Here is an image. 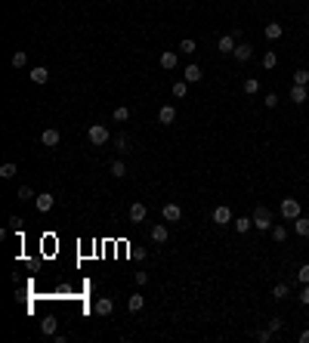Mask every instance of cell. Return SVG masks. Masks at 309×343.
Segmentation results:
<instances>
[{"instance_id":"13","label":"cell","mask_w":309,"mask_h":343,"mask_svg":"<svg viewBox=\"0 0 309 343\" xmlns=\"http://www.w3.org/2000/svg\"><path fill=\"white\" fill-rule=\"evenodd\" d=\"M177 121V108L173 105H161V112H158V124H173Z\"/></svg>"},{"instance_id":"25","label":"cell","mask_w":309,"mask_h":343,"mask_svg":"<svg viewBox=\"0 0 309 343\" xmlns=\"http://www.w3.org/2000/svg\"><path fill=\"white\" fill-rule=\"evenodd\" d=\"M25 65H28V53H25V49H16L13 53V68H25Z\"/></svg>"},{"instance_id":"9","label":"cell","mask_w":309,"mask_h":343,"mask_svg":"<svg viewBox=\"0 0 309 343\" xmlns=\"http://www.w3.org/2000/svg\"><path fill=\"white\" fill-rule=\"evenodd\" d=\"M59 130H56V127H47L44 133H40V142H44V146H49V148H56V146H59Z\"/></svg>"},{"instance_id":"4","label":"cell","mask_w":309,"mask_h":343,"mask_svg":"<svg viewBox=\"0 0 309 343\" xmlns=\"http://www.w3.org/2000/svg\"><path fill=\"white\" fill-rule=\"evenodd\" d=\"M232 220H235V216H232V211L226 204H216L213 207V223L216 226H232Z\"/></svg>"},{"instance_id":"1","label":"cell","mask_w":309,"mask_h":343,"mask_svg":"<svg viewBox=\"0 0 309 343\" xmlns=\"http://www.w3.org/2000/svg\"><path fill=\"white\" fill-rule=\"evenodd\" d=\"M250 216H254V229H260V232H266V229H272V226H275L272 223V211L266 204H257Z\"/></svg>"},{"instance_id":"37","label":"cell","mask_w":309,"mask_h":343,"mask_svg":"<svg viewBox=\"0 0 309 343\" xmlns=\"http://www.w3.org/2000/svg\"><path fill=\"white\" fill-rule=\"evenodd\" d=\"M272 334H275V331H272V328H263V331H260V334H257V337H260V340H263V343H269V340H272Z\"/></svg>"},{"instance_id":"15","label":"cell","mask_w":309,"mask_h":343,"mask_svg":"<svg viewBox=\"0 0 309 343\" xmlns=\"http://www.w3.org/2000/svg\"><path fill=\"white\" fill-rule=\"evenodd\" d=\"M232 56H235L238 62H250V56H254V47H250V44H238Z\"/></svg>"},{"instance_id":"19","label":"cell","mask_w":309,"mask_h":343,"mask_svg":"<svg viewBox=\"0 0 309 343\" xmlns=\"http://www.w3.org/2000/svg\"><path fill=\"white\" fill-rule=\"evenodd\" d=\"M281 34H285V31H281L278 22H269V25H266V40H281Z\"/></svg>"},{"instance_id":"8","label":"cell","mask_w":309,"mask_h":343,"mask_svg":"<svg viewBox=\"0 0 309 343\" xmlns=\"http://www.w3.org/2000/svg\"><path fill=\"white\" fill-rule=\"evenodd\" d=\"M158 62H161V68H164V71H173V68L179 65V59H177V53H173V49H164Z\"/></svg>"},{"instance_id":"39","label":"cell","mask_w":309,"mask_h":343,"mask_svg":"<svg viewBox=\"0 0 309 343\" xmlns=\"http://www.w3.org/2000/svg\"><path fill=\"white\" fill-rule=\"evenodd\" d=\"M300 303L309 306V284H303V291H300Z\"/></svg>"},{"instance_id":"45","label":"cell","mask_w":309,"mask_h":343,"mask_svg":"<svg viewBox=\"0 0 309 343\" xmlns=\"http://www.w3.org/2000/svg\"><path fill=\"white\" fill-rule=\"evenodd\" d=\"M306 28H309V25H306Z\"/></svg>"},{"instance_id":"10","label":"cell","mask_w":309,"mask_h":343,"mask_svg":"<svg viewBox=\"0 0 309 343\" xmlns=\"http://www.w3.org/2000/svg\"><path fill=\"white\" fill-rule=\"evenodd\" d=\"M148 216V207L143 201H136V204H130V223H143Z\"/></svg>"},{"instance_id":"29","label":"cell","mask_w":309,"mask_h":343,"mask_svg":"<svg viewBox=\"0 0 309 343\" xmlns=\"http://www.w3.org/2000/svg\"><path fill=\"white\" fill-rule=\"evenodd\" d=\"M269 232H272V241H278V245L288 238V226H272Z\"/></svg>"},{"instance_id":"5","label":"cell","mask_w":309,"mask_h":343,"mask_svg":"<svg viewBox=\"0 0 309 343\" xmlns=\"http://www.w3.org/2000/svg\"><path fill=\"white\" fill-rule=\"evenodd\" d=\"M161 216H164V223H179V220H182V207L170 201V204L161 207Z\"/></svg>"},{"instance_id":"35","label":"cell","mask_w":309,"mask_h":343,"mask_svg":"<svg viewBox=\"0 0 309 343\" xmlns=\"http://www.w3.org/2000/svg\"><path fill=\"white\" fill-rule=\"evenodd\" d=\"M31 198H37L34 192H31V186H22L19 189V201H31Z\"/></svg>"},{"instance_id":"2","label":"cell","mask_w":309,"mask_h":343,"mask_svg":"<svg viewBox=\"0 0 309 343\" xmlns=\"http://www.w3.org/2000/svg\"><path fill=\"white\" fill-rule=\"evenodd\" d=\"M278 211H281V216H285L288 223H294L297 216L303 213V207H300V201H297V198H285V201H281V207H278Z\"/></svg>"},{"instance_id":"23","label":"cell","mask_w":309,"mask_h":343,"mask_svg":"<svg viewBox=\"0 0 309 343\" xmlns=\"http://www.w3.org/2000/svg\"><path fill=\"white\" fill-rule=\"evenodd\" d=\"M56 325H59V322H56V319H53V315H47V319H44V322H40V331H44V334H47V337H53V334H56Z\"/></svg>"},{"instance_id":"42","label":"cell","mask_w":309,"mask_h":343,"mask_svg":"<svg viewBox=\"0 0 309 343\" xmlns=\"http://www.w3.org/2000/svg\"><path fill=\"white\" fill-rule=\"evenodd\" d=\"M300 343H309V328H306V331H300Z\"/></svg>"},{"instance_id":"11","label":"cell","mask_w":309,"mask_h":343,"mask_svg":"<svg viewBox=\"0 0 309 343\" xmlns=\"http://www.w3.org/2000/svg\"><path fill=\"white\" fill-rule=\"evenodd\" d=\"M93 312L105 319V315H112V312H114V303H112L108 297H99V300H96V306H93Z\"/></svg>"},{"instance_id":"40","label":"cell","mask_w":309,"mask_h":343,"mask_svg":"<svg viewBox=\"0 0 309 343\" xmlns=\"http://www.w3.org/2000/svg\"><path fill=\"white\" fill-rule=\"evenodd\" d=\"M269 328H272V331H281V328H285V319H272Z\"/></svg>"},{"instance_id":"27","label":"cell","mask_w":309,"mask_h":343,"mask_svg":"<svg viewBox=\"0 0 309 343\" xmlns=\"http://www.w3.org/2000/svg\"><path fill=\"white\" fill-rule=\"evenodd\" d=\"M112 118L118 121V124H124V121H130V108H127V105H118V108H114V112H112Z\"/></svg>"},{"instance_id":"22","label":"cell","mask_w":309,"mask_h":343,"mask_svg":"<svg viewBox=\"0 0 309 343\" xmlns=\"http://www.w3.org/2000/svg\"><path fill=\"white\" fill-rule=\"evenodd\" d=\"M288 294H291V288H288L285 281H278V284L272 288V300H288Z\"/></svg>"},{"instance_id":"32","label":"cell","mask_w":309,"mask_h":343,"mask_svg":"<svg viewBox=\"0 0 309 343\" xmlns=\"http://www.w3.org/2000/svg\"><path fill=\"white\" fill-rule=\"evenodd\" d=\"M112 177H127V167H124V161H112Z\"/></svg>"},{"instance_id":"36","label":"cell","mask_w":309,"mask_h":343,"mask_svg":"<svg viewBox=\"0 0 309 343\" xmlns=\"http://www.w3.org/2000/svg\"><path fill=\"white\" fill-rule=\"evenodd\" d=\"M114 146H118V152H124V148L130 146V139L124 136V133H118V136H114Z\"/></svg>"},{"instance_id":"34","label":"cell","mask_w":309,"mask_h":343,"mask_svg":"<svg viewBox=\"0 0 309 343\" xmlns=\"http://www.w3.org/2000/svg\"><path fill=\"white\" fill-rule=\"evenodd\" d=\"M297 281H300V284H309V263H303V266L297 269Z\"/></svg>"},{"instance_id":"16","label":"cell","mask_w":309,"mask_h":343,"mask_svg":"<svg viewBox=\"0 0 309 343\" xmlns=\"http://www.w3.org/2000/svg\"><path fill=\"white\" fill-rule=\"evenodd\" d=\"M291 102H309V96H306V87L303 83H294V87H291Z\"/></svg>"},{"instance_id":"3","label":"cell","mask_w":309,"mask_h":343,"mask_svg":"<svg viewBox=\"0 0 309 343\" xmlns=\"http://www.w3.org/2000/svg\"><path fill=\"white\" fill-rule=\"evenodd\" d=\"M87 139L93 142V146H105V142L112 139V136H108V127H105V124H90V130H87Z\"/></svg>"},{"instance_id":"41","label":"cell","mask_w":309,"mask_h":343,"mask_svg":"<svg viewBox=\"0 0 309 343\" xmlns=\"http://www.w3.org/2000/svg\"><path fill=\"white\" fill-rule=\"evenodd\" d=\"M148 281V272H136V284H146Z\"/></svg>"},{"instance_id":"38","label":"cell","mask_w":309,"mask_h":343,"mask_svg":"<svg viewBox=\"0 0 309 343\" xmlns=\"http://www.w3.org/2000/svg\"><path fill=\"white\" fill-rule=\"evenodd\" d=\"M275 105H278V96H275V93H266V108H275Z\"/></svg>"},{"instance_id":"17","label":"cell","mask_w":309,"mask_h":343,"mask_svg":"<svg viewBox=\"0 0 309 343\" xmlns=\"http://www.w3.org/2000/svg\"><path fill=\"white\" fill-rule=\"evenodd\" d=\"M152 241H155V245H164V241H167V226L164 223L152 226Z\"/></svg>"},{"instance_id":"24","label":"cell","mask_w":309,"mask_h":343,"mask_svg":"<svg viewBox=\"0 0 309 343\" xmlns=\"http://www.w3.org/2000/svg\"><path fill=\"white\" fill-rule=\"evenodd\" d=\"M143 306H146V297H143V294H133V297L127 300V309H130V312H139Z\"/></svg>"},{"instance_id":"43","label":"cell","mask_w":309,"mask_h":343,"mask_svg":"<svg viewBox=\"0 0 309 343\" xmlns=\"http://www.w3.org/2000/svg\"><path fill=\"white\" fill-rule=\"evenodd\" d=\"M306 96H309V87H306Z\"/></svg>"},{"instance_id":"31","label":"cell","mask_w":309,"mask_h":343,"mask_svg":"<svg viewBox=\"0 0 309 343\" xmlns=\"http://www.w3.org/2000/svg\"><path fill=\"white\" fill-rule=\"evenodd\" d=\"M186 93H189V83H186V81H177V83H173V96H177V99H182Z\"/></svg>"},{"instance_id":"7","label":"cell","mask_w":309,"mask_h":343,"mask_svg":"<svg viewBox=\"0 0 309 343\" xmlns=\"http://www.w3.org/2000/svg\"><path fill=\"white\" fill-rule=\"evenodd\" d=\"M53 204H56V198H53V195H49V192H40V195L34 198V207H37V211H40V213H47V211H53Z\"/></svg>"},{"instance_id":"12","label":"cell","mask_w":309,"mask_h":343,"mask_svg":"<svg viewBox=\"0 0 309 343\" xmlns=\"http://www.w3.org/2000/svg\"><path fill=\"white\" fill-rule=\"evenodd\" d=\"M201 78H204V74H201L198 65H186V68H182V81H186V83H198Z\"/></svg>"},{"instance_id":"44","label":"cell","mask_w":309,"mask_h":343,"mask_svg":"<svg viewBox=\"0 0 309 343\" xmlns=\"http://www.w3.org/2000/svg\"><path fill=\"white\" fill-rule=\"evenodd\" d=\"M306 238H309V232H306Z\"/></svg>"},{"instance_id":"18","label":"cell","mask_w":309,"mask_h":343,"mask_svg":"<svg viewBox=\"0 0 309 343\" xmlns=\"http://www.w3.org/2000/svg\"><path fill=\"white\" fill-rule=\"evenodd\" d=\"M294 232H297L300 238H306V232H309V216H303V213L297 216V220H294Z\"/></svg>"},{"instance_id":"26","label":"cell","mask_w":309,"mask_h":343,"mask_svg":"<svg viewBox=\"0 0 309 343\" xmlns=\"http://www.w3.org/2000/svg\"><path fill=\"white\" fill-rule=\"evenodd\" d=\"M275 65H278V56H275L272 49H266V53H263V68H266V71H272Z\"/></svg>"},{"instance_id":"6","label":"cell","mask_w":309,"mask_h":343,"mask_svg":"<svg viewBox=\"0 0 309 343\" xmlns=\"http://www.w3.org/2000/svg\"><path fill=\"white\" fill-rule=\"evenodd\" d=\"M235 47H238L235 34H223L220 40H216V49H220V53H226V56H232V53H235Z\"/></svg>"},{"instance_id":"28","label":"cell","mask_w":309,"mask_h":343,"mask_svg":"<svg viewBox=\"0 0 309 343\" xmlns=\"http://www.w3.org/2000/svg\"><path fill=\"white\" fill-rule=\"evenodd\" d=\"M16 173H19V167H16L13 161H6L3 167H0V177H3V180H13V177H16Z\"/></svg>"},{"instance_id":"21","label":"cell","mask_w":309,"mask_h":343,"mask_svg":"<svg viewBox=\"0 0 309 343\" xmlns=\"http://www.w3.org/2000/svg\"><path fill=\"white\" fill-rule=\"evenodd\" d=\"M241 90H244L247 96H254V93H260V81L257 78H244V83H241Z\"/></svg>"},{"instance_id":"33","label":"cell","mask_w":309,"mask_h":343,"mask_svg":"<svg viewBox=\"0 0 309 343\" xmlns=\"http://www.w3.org/2000/svg\"><path fill=\"white\" fill-rule=\"evenodd\" d=\"M294 83H303V87H309V71H306V68H297V71H294Z\"/></svg>"},{"instance_id":"20","label":"cell","mask_w":309,"mask_h":343,"mask_svg":"<svg viewBox=\"0 0 309 343\" xmlns=\"http://www.w3.org/2000/svg\"><path fill=\"white\" fill-rule=\"evenodd\" d=\"M31 81H34V83H47L49 81V71L44 68V65H37V68H31Z\"/></svg>"},{"instance_id":"14","label":"cell","mask_w":309,"mask_h":343,"mask_svg":"<svg viewBox=\"0 0 309 343\" xmlns=\"http://www.w3.org/2000/svg\"><path fill=\"white\" fill-rule=\"evenodd\" d=\"M232 226H235L238 235H244V232L254 229V216H238V220H232Z\"/></svg>"},{"instance_id":"30","label":"cell","mask_w":309,"mask_h":343,"mask_svg":"<svg viewBox=\"0 0 309 343\" xmlns=\"http://www.w3.org/2000/svg\"><path fill=\"white\" fill-rule=\"evenodd\" d=\"M195 49H198V44H195V40H192V37H186V40H179V53H186V56H192V53H195Z\"/></svg>"}]
</instances>
